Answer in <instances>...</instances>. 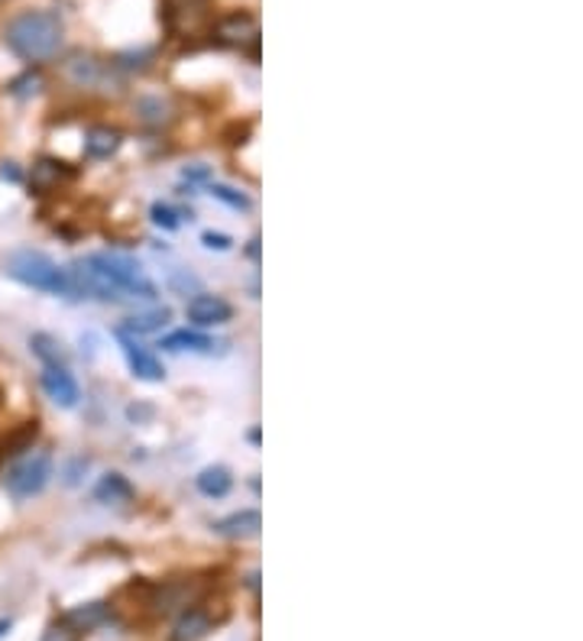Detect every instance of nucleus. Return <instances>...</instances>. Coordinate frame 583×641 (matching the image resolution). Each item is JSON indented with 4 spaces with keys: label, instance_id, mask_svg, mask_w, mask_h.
Here are the masks:
<instances>
[{
    "label": "nucleus",
    "instance_id": "obj_1",
    "mask_svg": "<svg viewBox=\"0 0 583 641\" xmlns=\"http://www.w3.org/2000/svg\"><path fill=\"white\" fill-rule=\"evenodd\" d=\"M0 40H3V49L13 58L26 65H43V62H53L65 46V20L56 10H46V7L20 10L3 23Z\"/></svg>",
    "mask_w": 583,
    "mask_h": 641
},
{
    "label": "nucleus",
    "instance_id": "obj_2",
    "mask_svg": "<svg viewBox=\"0 0 583 641\" xmlns=\"http://www.w3.org/2000/svg\"><path fill=\"white\" fill-rule=\"evenodd\" d=\"M3 273L23 289L43 291V295H68V273L43 250H33V246L13 250L3 259Z\"/></svg>",
    "mask_w": 583,
    "mask_h": 641
},
{
    "label": "nucleus",
    "instance_id": "obj_3",
    "mask_svg": "<svg viewBox=\"0 0 583 641\" xmlns=\"http://www.w3.org/2000/svg\"><path fill=\"white\" fill-rule=\"evenodd\" d=\"M53 454L46 447H30L20 457H13V464L3 473V493L13 502H30L36 496L46 493L50 479H53Z\"/></svg>",
    "mask_w": 583,
    "mask_h": 641
},
{
    "label": "nucleus",
    "instance_id": "obj_4",
    "mask_svg": "<svg viewBox=\"0 0 583 641\" xmlns=\"http://www.w3.org/2000/svg\"><path fill=\"white\" fill-rule=\"evenodd\" d=\"M111 71H114V62H105L95 53H85V49L68 53L58 65L62 81L75 91H108Z\"/></svg>",
    "mask_w": 583,
    "mask_h": 641
},
{
    "label": "nucleus",
    "instance_id": "obj_5",
    "mask_svg": "<svg viewBox=\"0 0 583 641\" xmlns=\"http://www.w3.org/2000/svg\"><path fill=\"white\" fill-rule=\"evenodd\" d=\"M215 40L237 53H253L260 46V20L246 10H233L215 23Z\"/></svg>",
    "mask_w": 583,
    "mask_h": 641
},
{
    "label": "nucleus",
    "instance_id": "obj_6",
    "mask_svg": "<svg viewBox=\"0 0 583 641\" xmlns=\"http://www.w3.org/2000/svg\"><path fill=\"white\" fill-rule=\"evenodd\" d=\"M117 344L123 350V360H127V366H130V373L136 379H143V383H163L166 379V369H163L160 356L153 350L143 347V344H136V338L130 331L120 328L117 331Z\"/></svg>",
    "mask_w": 583,
    "mask_h": 641
},
{
    "label": "nucleus",
    "instance_id": "obj_7",
    "mask_svg": "<svg viewBox=\"0 0 583 641\" xmlns=\"http://www.w3.org/2000/svg\"><path fill=\"white\" fill-rule=\"evenodd\" d=\"M185 318L195 324V328H224L233 318V308L228 298L221 295H211V291H198L188 298L185 305Z\"/></svg>",
    "mask_w": 583,
    "mask_h": 641
},
{
    "label": "nucleus",
    "instance_id": "obj_8",
    "mask_svg": "<svg viewBox=\"0 0 583 641\" xmlns=\"http://www.w3.org/2000/svg\"><path fill=\"white\" fill-rule=\"evenodd\" d=\"M40 386H43L46 399L58 408H75L78 399H81L78 379H75V373L68 366H43Z\"/></svg>",
    "mask_w": 583,
    "mask_h": 641
},
{
    "label": "nucleus",
    "instance_id": "obj_9",
    "mask_svg": "<svg viewBox=\"0 0 583 641\" xmlns=\"http://www.w3.org/2000/svg\"><path fill=\"white\" fill-rule=\"evenodd\" d=\"M205 10H208V0H163V20L175 36L178 33H195Z\"/></svg>",
    "mask_w": 583,
    "mask_h": 641
},
{
    "label": "nucleus",
    "instance_id": "obj_10",
    "mask_svg": "<svg viewBox=\"0 0 583 641\" xmlns=\"http://www.w3.org/2000/svg\"><path fill=\"white\" fill-rule=\"evenodd\" d=\"M211 528H215V534H221V538L246 541V538H256V534H260L263 516H260L256 509H240V512H231V516L218 519Z\"/></svg>",
    "mask_w": 583,
    "mask_h": 641
},
{
    "label": "nucleus",
    "instance_id": "obj_11",
    "mask_svg": "<svg viewBox=\"0 0 583 641\" xmlns=\"http://www.w3.org/2000/svg\"><path fill=\"white\" fill-rule=\"evenodd\" d=\"M163 347L173 350V353H201V356H215V353H221L218 347H224V344L215 341V338H208V334H201V331L182 328V331H173V334L163 338Z\"/></svg>",
    "mask_w": 583,
    "mask_h": 641
},
{
    "label": "nucleus",
    "instance_id": "obj_12",
    "mask_svg": "<svg viewBox=\"0 0 583 641\" xmlns=\"http://www.w3.org/2000/svg\"><path fill=\"white\" fill-rule=\"evenodd\" d=\"M120 143H123V133L117 126H88L85 130V156L88 159H98V163L111 159L120 150Z\"/></svg>",
    "mask_w": 583,
    "mask_h": 641
},
{
    "label": "nucleus",
    "instance_id": "obj_13",
    "mask_svg": "<svg viewBox=\"0 0 583 641\" xmlns=\"http://www.w3.org/2000/svg\"><path fill=\"white\" fill-rule=\"evenodd\" d=\"M58 622H65L72 632L85 636V632H95L98 626H105V622H108V606H105V603H81V606H75V609H68V612H62V616H58Z\"/></svg>",
    "mask_w": 583,
    "mask_h": 641
},
{
    "label": "nucleus",
    "instance_id": "obj_14",
    "mask_svg": "<svg viewBox=\"0 0 583 641\" xmlns=\"http://www.w3.org/2000/svg\"><path fill=\"white\" fill-rule=\"evenodd\" d=\"M211 632V616L201 606L185 609L173 626V641H201Z\"/></svg>",
    "mask_w": 583,
    "mask_h": 641
},
{
    "label": "nucleus",
    "instance_id": "obj_15",
    "mask_svg": "<svg viewBox=\"0 0 583 641\" xmlns=\"http://www.w3.org/2000/svg\"><path fill=\"white\" fill-rule=\"evenodd\" d=\"M133 496L136 493H133V486L123 473H105L95 486V499L105 502V506H127V502H133Z\"/></svg>",
    "mask_w": 583,
    "mask_h": 641
},
{
    "label": "nucleus",
    "instance_id": "obj_16",
    "mask_svg": "<svg viewBox=\"0 0 583 641\" xmlns=\"http://www.w3.org/2000/svg\"><path fill=\"white\" fill-rule=\"evenodd\" d=\"M43 88H46V75H43L40 65H26L20 75H13L7 81V95L16 98V101H30L36 95H43Z\"/></svg>",
    "mask_w": 583,
    "mask_h": 641
},
{
    "label": "nucleus",
    "instance_id": "obj_17",
    "mask_svg": "<svg viewBox=\"0 0 583 641\" xmlns=\"http://www.w3.org/2000/svg\"><path fill=\"white\" fill-rule=\"evenodd\" d=\"M169 321H173V311H169V308L150 305V308H143V311H133V314L127 318V328H123V331H130V334H156V331H163Z\"/></svg>",
    "mask_w": 583,
    "mask_h": 641
},
{
    "label": "nucleus",
    "instance_id": "obj_18",
    "mask_svg": "<svg viewBox=\"0 0 583 641\" xmlns=\"http://www.w3.org/2000/svg\"><path fill=\"white\" fill-rule=\"evenodd\" d=\"M195 486H198V493L208 496V499H224V496L233 489L231 469L221 464L205 466V469L195 476Z\"/></svg>",
    "mask_w": 583,
    "mask_h": 641
},
{
    "label": "nucleus",
    "instance_id": "obj_19",
    "mask_svg": "<svg viewBox=\"0 0 583 641\" xmlns=\"http://www.w3.org/2000/svg\"><path fill=\"white\" fill-rule=\"evenodd\" d=\"M68 175H72V169H65V163L43 156V159H36V166H33V173H30V188H33L36 195L56 191L58 185H62V178H68Z\"/></svg>",
    "mask_w": 583,
    "mask_h": 641
},
{
    "label": "nucleus",
    "instance_id": "obj_20",
    "mask_svg": "<svg viewBox=\"0 0 583 641\" xmlns=\"http://www.w3.org/2000/svg\"><path fill=\"white\" fill-rule=\"evenodd\" d=\"M30 350H33V356L43 366H68V350H65V344L58 338H53V334H46V331H36L30 338Z\"/></svg>",
    "mask_w": 583,
    "mask_h": 641
},
{
    "label": "nucleus",
    "instance_id": "obj_21",
    "mask_svg": "<svg viewBox=\"0 0 583 641\" xmlns=\"http://www.w3.org/2000/svg\"><path fill=\"white\" fill-rule=\"evenodd\" d=\"M136 117H140L143 123H150V126H163V123H169V120H173V108H169V101H166V98H160V95H146V98H140V101H136Z\"/></svg>",
    "mask_w": 583,
    "mask_h": 641
},
{
    "label": "nucleus",
    "instance_id": "obj_22",
    "mask_svg": "<svg viewBox=\"0 0 583 641\" xmlns=\"http://www.w3.org/2000/svg\"><path fill=\"white\" fill-rule=\"evenodd\" d=\"M211 195H215L218 201L231 205L233 211H246V208H250V198H246V195H240L237 188H228V185H211Z\"/></svg>",
    "mask_w": 583,
    "mask_h": 641
},
{
    "label": "nucleus",
    "instance_id": "obj_23",
    "mask_svg": "<svg viewBox=\"0 0 583 641\" xmlns=\"http://www.w3.org/2000/svg\"><path fill=\"white\" fill-rule=\"evenodd\" d=\"M150 218H153V224L163 228V231H178V214H175L169 205H160V201H156V205L150 208Z\"/></svg>",
    "mask_w": 583,
    "mask_h": 641
},
{
    "label": "nucleus",
    "instance_id": "obj_24",
    "mask_svg": "<svg viewBox=\"0 0 583 641\" xmlns=\"http://www.w3.org/2000/svg\"><path fill=\"white\" fill-rule=\"evenodd\" d=\"M201 243L208 246V250H218V253H228L233 246V240L228 233H215V231H205L201 233Z\"/></svg>",
    "mask_w": 583,
    "mask_h": 641
},
{
    "label": "nucleus",
    "instance_id": "obj_25",
    "mask_svg": "<svg viewBox=\"0 0 583 641\" xmlns=\"http://www.w3.org/2000/svg\"><path fill=\"white\" fill-rule=\"evenodd\" d=\"M78 639H81V636H78V632H72L65 622H53V626L43 632V639L40 641H78Z\"/></svg>",
    "mask_w": 583,
    "mask_h": 641
},
{
    "label": "nucleus",
    "instance_id": "obj_26",
    "mask_svg": "<svg viewBox=\"0 0 583 641\" xmlns=\"http://www.w3.org/2000/svg\"><path fill=\"white\" fill-rule=\"evenodd\" d=\"M81 469H88V461H85V457H78V461H72V464H68V466H65V469H62V473H65V483H68V486H75V483H81V476H78Z\"/></svg>",
    "mask_w": 583,
    "mask_h": 641
},
{
    "label": "nucleus",
    "instance_id": "obj_27",
    "mask_svg": "<svg viewBox=\"0 0 583 641\" xmlns=\"http://www.w3.org/2000/svg\"><path fill=\"white\" fill-rule=\"evenodd\" d=\"M16 163H3V169H0V178H10V181H20V173L13 169Z\"/></svg>",
    "mask_w": 583,
    "mask_h": 641
},
{
    "label": "nucleus",
    "instance_id": "obj_28",
    "mask_svg": "<svg viewBox=\"0 0 583 641\" xmlns=\"http://www.w3.org/2000/svg\"><path fill=\"white\" fill-rule=\"evenodd\" d=\"M185 178H195V181H201V178H211V173L198 166V169H185Z\"/></svg>",
    "mask_w": 583,
    "mask_h": 641
},
{
    "label": "nucleus",
    "instance_id": "obj_29",
    "mask_svg": "<svg viewBox=\"0 0 583 641\" xmlns=\"http://www.w3.org/2000/svg\"><path fill=\"white\" fill-rule=\"evenodd\" d=\"M246 256H250V259H260V236H253V240H250V246H246Z\"/></svg>",
    "mask_w": 583,
    "mask_h": 641
},
{
    "label": "nucleus",
    "instance_id": "obj_30",
    "mask_svg": "<svg viewBox=\"0 0 583 641\" xmlns=\"http://www.w3.org/2000/svg\"><path fill=\"white\" fill-rule=\"evenodd\" d=\"M10 629H13V619H10V616H7V619H0V639H3V636H10Z\"/></svg>",
    "mask_w": 583,
    "mask_h": 641
},
{
    "label": "nucleus",
    "instance_id": "obj_31",
    "mask_svg": "<svg viewBox=\"0 0 583 641\" xmlns=\"http://www.w3.org/2000/svg\"><path fill=\"white\" fill-rule=\"evenodd\" d=\"M0 3H7V0H0Z\"/></svg>",
    "mask_w": 583,
    "mask_h": 641
}]
</instances>
